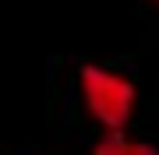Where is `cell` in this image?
Returning <instances> with one entry per match:
<instances>
[{"instance_id":"6da1fadb","label":"cell","mask_w":159,"mask_h":155,"mask_svg":"<svg viewBox=\"0 0 159 155\" xmlns=\"http://www.w3.org/2000/svg\"><path fill=\"white\" fill-rule=\"evenodd\" d=\"M78 88L89 116L106 134L127 131L138 106V88L124 71H113L106 63H81L78 67Z\"/></svg>"},{"instance_id":"7a4b0ae2","label":"cell","mask_w":159,"mask_h":155,"mask_svg":"<svg viewBox=\"0 0 159 155\" xmlns=\"http://www.w3.org/2000/svg\"><path fill=\"white\" fill-rule=\"evenodd\" d=\"M92 155H159V148L142 138H131L127 131H117V134H102L92 144Z\"/></svg>"},{"instance_id":"3957f363","label":"cell","mask_w":159,"mask_h":155,"mask_svg":"<svg viewBox=\"0 0 159 155\" xmlns=\"http://www.w3.org/2000/svg\"><path fill=\"white\" fill-rule=\"evenodd\" d=\"M148 4H152V7H159V0H148Z\"/></svg>"}]
</instances>
